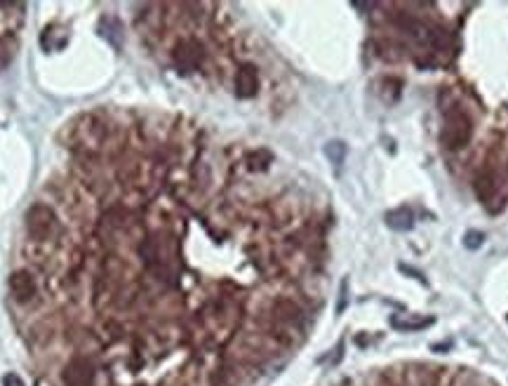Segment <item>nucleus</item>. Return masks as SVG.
I'll return each instance as SVG.
<instances>
[{"mask_svg":"<svg viewBox=\"0 0 508 386\" xmlns=\"http://www.w3.org/2000/svg\"><path fill=\"white\" fill-rule=\"evenodd\" d=\"M24 222H27V234L31 241L36 243H48L52 241L57 236V231H59V220H57V212L50 208V205L45 203H36L31 205L27 217H24Z\"/></svg>","mask_w":508,"mask_h":386,"instance_id":"nucleus-1","label":"nucleus"},{"mask_svg":"<svg viewBox=\"0 0 508 386\" xmlns=\"http://www.w3.org/2000/svg\"><path fill=\"white\" fill-rule=\"evenodd\" d=\"M471 118L466 115V111H461L459 106H452L445 111V127H442V144L447 149H464V146L471 141Z\"/></svg>","mask_w":508,"mask_h":386,"instance_id":"nucleus-2","label":"nucleus"},{"mask_svg":"<svg viewBox=\"0 0 508 386\" xmlns=\"http://www.w3.org/2000/svg\"><path fill=\"white\" fill-rule=\"evenodd\" d=\"M172 59H175L179 71H196L205 59V50L198 41H179L172 50Z\"/></svg>","mask_w":508,"mask_h":386,"instance_id":"nucleus-3","label":"nucleus"},{"mask_svg":"<svg viewBox=\"0 0 508 386\" xmlns=\"http://www.w3.org/2000/svg\"><path fill=\"white\" fill-rule=\"evenodd\" d=\"M10 292L19 304H29V301H34V297L38 294V285H36L34 273L27 271V269H19V271L12 273L10 276Z\"/></svg>","mask_w":508,"mask_h":386,"instance_id":"nucleus-4","label":"nucleus"},{"mask_svg":"<svg viewBox=\"0 0 508 386\" xmlns=\"http://www.w3.org/2000/svg\"><path fill=\"white\" fill-rule=\"evenodd\" d=\"M94 379V368L87 358H73L64 368V384L66 386H89Z\"/></svg>","mask_w":508,"mask_h":386,"instance_id":"nucleus-5","label":"nucleus"},{"mask_svg":"<svg viewBox=\"0 0 508 386\" xmlns=\"http://www.w3.org/2000/svg\"><path fill=\"white\" fill-rule=\"evenodd\" d=\"M271 316L275 323H280V325H297V323H301V318H304V308H301L294 299L280 297L273 301Z\"/></svg>","mask_w":508,"mask_h":386,"instance_id":"nucleus-6","label":"nucleus"},{"mask_svg":"<svg viewBox=\"0 0 508 386\" xmlns=\"http://www.w3.org/2000/svg\"><path fill=\"white\" fill-rule=\"evenodd\" d=\"M235 92L242 99H249L259 92V71L252 64H242L235 73Z\"/></svg>","mask_w":508,"mask_h":386,"instance_id":"nucleus-7","label":"nucleus"},{"mask_svg":"<svg viewBox=\"0 0 508 386\" xmlns=\"http://www.w3.org/2000/svg\"><path fill=\"white\" fill-rule=\"evenodd\" d=\"M386 224L393 231H409L414 227V212L409 208H398L386 215Z\"/></svg>","mask_w":508,"mask_h":386,"instance_id":"nucleus-8","label":"nucleus"},{"mask_svg":"<svg viewBox=\"0 0 508 386\" xmlns=\"http://www.w3.org/2000/svg\"><path fill=\"white\" fill-rule=\"evenodd\" d=\"M271 151H266V149H256V151H249L247 153V158H245V165H247V170L249 172H263L268 165H271Z\"/></svg>","mask_w":508,"mask_h":386,"instance_id":"nucleus-9","label":"nucleus"},{"mask_svg":"<svg viewBox=\"0 0 508 386\" xmlns=\"http://www.w3.org/2000/svg\"><path fill=\"white\" fill-rule=\"evenodd\" d=\"M475 193H478L480 201H490L492 193H494V179L490 172H480L478 179H475Z\"/></svg>","mask_w":508,"mask_h":386,"instance_id":"nucleus-10","label":"nucleus"},{"mask_svg":"<svg viewBox=\"0 0 508 386\" xmlns=\"http://www.w3.org/2000/svg\"><path fill=\"white\" fill-rule=\"evenodd\" d=\"M325 156L330 158L332 165H342L344 163V156H346V144L344 141H330V144L325 146Z\"/></svg>","mask_w":508,"mask_h":386,"instance_id":"nucleus-11","label":"nucleus"},{"mask_svg":"<svg viewBox=\"0 0 508 386\" xmlns=\"http://www.w3.org/2000/svg\"><path fill=\"white\" fill-rule=\"evenodd\" d=\"M391 323L398 330H421V327H428L433 323V318H423V320H412V323H405V320H398V318H391Z\"/></svg>","mask_w":508,"mask_h":386,"instance_id":"nucleus-12","label":"nucleus"},{"mask_svg":"<svg viewBox=\"0 0 508 386\" xmlns=\"http://www.w3.org/2000/svg\"><path fill=\"white\" fill-rule=\"evenodd\" d=\"M482 241H485V234H482V231H468L464 236V245L468 250H478L482 245Z\"/></svg>","mask_w":508,"mask_h":386,"instance_id":"nucleus-13","label":"nucleus"},{"mask_svg":"<svg viewBox=\"0 0 508 386\" xmlns=\"http://www.w3.org/2000/svg\"><path fill=\"white\" fill-rule=\"evenodd\" d=\"M5 386H22V382H19V377H5Z\"/></svg>","mask_w":508,"mask_h":386,"instance_id":"nucleus-14","label":"nucleus"}]
</instances>
